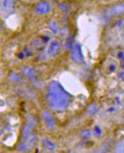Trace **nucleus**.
I'll return each instance as SVG.
<instances>
[{"mask_svg": "<svg viewBox=\"0 0 124 153\" xmlns=\"http://www.w3.org/2000/svg\"><path fill=\"white\" fill-rule=\"evenodd\" d=\"M46 99L48 105L56 111H63L67 107L70 96L59 83L52 81L49 84Z\"/></svg>", "mask_w": 124, "mask_h": 153, "instance_id": "obj_1", "label": "nucleus"}, {"mask_svg": "<svg viewBox=\"0 0 124 153\" xmlns=\"http://www.w3.org/2000/svg\"><path fill=\"white\" fill-rule=\"evenodd\" d=\"M72 59L78 64H82L83 63L82 53L81 47L78 43L74 44L71 53Z\"/></svg>", "mask_w": 124, "mask_h": 153, "instance_id": "obj_2", "label": "nucleus"}, {"mask_svg": "<svg viewBox=\"0 0 124 153\" xmlns=\"http://www.w3.org/2000/svg\"><path fill=\"white\" fill-rule=\"evenodd\" d=\"M15 0H1V8L4 14H10L14 8Z\"/></svg>", "mask_w": 124, "mask_h": 153, "instance_id": "obj_3", "label": "nucleus"}, {"mask_svg": "<svg viewBox=\"0 0 124 153\" xmlns=\"http://www.w3.org/2000/svg\"><path fill=\"white\" fill-rule=\"evenodd\" d=\"M51 6L47 2H41L37 4L35 7L36 13L40 15H43L50 11Z\"/></svg>", "mask_w": 124, "mask_h": 153, "instance_id": "obj_4", "label": "nucleus"}, {"mask_svg": "<svg viewBox=\"0 0 124 153\" xmlns=\"http://www.w3.org/2000/svg\"><path fill=\"white\" fill-rule=\"evenodd\" d=\"M59 43L56 41L52 42L49 47L48 51V55L52 58L56 57L59 52Z\"/></svg>", "mask_w": 124, "mask_h": 153, "instance_id": "obj_5", "label": "nucleus"}, {"mask_svg": "<svg viewBox=\"0 0 124 153\" xmlns=\"http://www.w3.org/2000/svg\"><path fill=\"white\" fill-rule=\"evenodd\" d=\"M43 117L44 118V120L45 121L48 129H52L53 127V119L51 117L50 113L48 112L45 111L43 113Z\"/></svg>", "mask_w": 124, "mask_h": 153, "instance_id": "obj_6", "label": "nucleus"}, {"mask_svg": "<svg viewBox=\"0 0 124 153\" xmlns=\"http://www.w3.org/2000/svg\"><path fill=\"white\" fill-rule=\"evenodd\" d=\"M22 72L24 74V75H26L27 77H29L30 80H31L32 81H34L35 80V77L34 76V72L33 70L29 67H24L22 69Z\"/></svg>", "mask_w": 124, "mask_h": 153, "instance_id": "obj_7", "label": "nucleus"}, {"mask_svg": "<svg viewBox=\"0 0 124 153\" xmlns=\"http://www.w3.org/2000/svg\"><path fill=\"white\" fill-rule=\"evenodd\" d=\"M30 126H29L28 125H25L23 126V128L22 130V138L23 140H26L29 138L30 136Z\"/></svg>", "mask_w": 124, "mask_h": 153, "instance_id": "obj_8", "label": "nucleus"}, {"mask_svg": "<svg viewBox=\"0 0 124 153\" xmlns=\"http://www.w3.org/2000/svg\"><path fill=\"white\" fill-rule=\"evenodd\" d=\"M42 143H43V145L44 147H45L48 150H52L54 149V145L52 142H51L49 140H48L47 139H43Z\"/></svg>", "mask_w": 124, "mask_h": 153, "instance_id": "obj_9", "label": "nucleus"}, {"mask_svg": "<svg viewBox=\"0 0 124 153\" xmlns=\"http://www.w3.org/2000/svg\"><path fill=\"white\" fill-rule=\"evenodd\" d=\"M116 152L117 153H124V141L119 142L117 144Z\"/></svg>", "mask_w": 124, "mask_h": 153, "instance_id": "obj_10", "label": "nucleus"}, {"mask_svg": "<svg viewBox=\"0 0 124 153\" xmlns=\"http://www.w3.org/2000/svg\"><path fill=\"white\" fill-rule=\"evenodd\" d=\"M49 28L53 31L54 33H57L58 32V27L57 24L54 22H50L48 25Z\"/></svg>", "mask_w": 124, "mask_h": 153, "instance_id": "obj_11", "label": "nucleus"}, {"mask_svg": "<svg viewBox=\"0 0 124 153\" xmlns=\"http://www.w3.org/2000/svg\"><path fill=\"white\" fill-rule=\"evenodd\" d=\"M28 1H36V0H28Z\"/></svg>", "mask_w": 124, "mask_h": 153, "instance_id": "obj_12", "label": "nucleus"}]
</instances>
